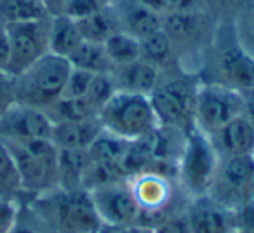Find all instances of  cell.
Here are the masks:
<instances>
[{"label": "cell", "instance_id": "cell-4", "mask_svg": "<svg viewBox=\"0 0 254 233\" xmlns=\"http://www.w3.org/2000/svg\"><path fill=\"white\" fill-rule=\"evenodd\" d=\"M218 21L207 11L171 12L162 16V32L171 40L180 64L197 73L214 40Z\"/></svg>", "mask_w": 254, "mask_h": 233}, {"label": "cell", "instance_id": "cell-16", "mask_svg": "<svg viewBox=\"0 0 254 233\" xmlns=\"http://www.w3.org/2000/svg\"><path fill=\"white\" fill-rule=\"evenodd\" d=\"M207 138L218 159L251 157L254 150V125L246 115H240Z\"/></svg>", "mask_w": 254, "mask_h": 233}, {"label": "cell", "instance_id": "cell-33", "mask_svg": "<svg viewBox=\"0 0 254 233\" xmlns=\"http://www.w3.org/2000/svg\"><path fill=\"white\" fill-rule=\"evenodd\" d=\"M235 28H237V33H239L240 40H242V44L254 56V2H253V5H249V7L237 18Z\"/></svg>", "mask_w": 254, "mask_h": 233}, {"label": "cell", "instance_id": "cell-38", "mask_svg": "<svg viewBox=\"0 0 254 233\" xmlns=\"http://www.w3.org/2000/svg\"><path fill=\"white\" fill-rule=\"evenodd\" d=\"M108 233H157L152 226L141 225V223H134V225L129 226H122V228H115V230H106Z\"/></svg>", "mask_w": 254, "mask_h": 233}, {"label": "cell", "instance_id": "cell-35", "mask_svg": "<svg viewBox=\"0 0 254 233\" xmlns=\"http://www.w3.org/2000/svg\"><path fill=\"white\" fill-rule=\"evenodd\" d=\"M19 214V205L11 198H0V233H11Z\"/></svg>", "mask_w": 254, "mask_h": 233}, {"label": "cell", "instance_id": "cell-30", "mask_svg": "<svg viewBox=\"0 0 254 233\" xmlns=\"http://www.w3.org/2000/svg\"><path fill=\"white\" fill-rule=\"evenodd\" d=\"M152 11L159 12L160 16L171 12H190V11H207L205 0H141Z\"/></svg>", "mask_w": 254, "mask_h": 233}, {"label": "cell", "instance_id": "cell-7", "mask_svg": "<svg viewBox=\"0 0 254 233\" xmlns=\"http://www.w3.org/2000/svg\"><path fill=\"white\" fill-rule=\"evenodd\" d=\"M129 184L139 209L138 223L152 228L169 216L183 212L190 200L176 179L157 173H139L129 177Z\"/></svg>", "mask_w": 254, "mask_h": 233}, {"label": "cell", "instance_id": "cell-22", "mask_svg": "<svg viewBox=\"0 0 254 233\" xmlns=\"http://www.w3.org/2000/svg\"><path fill=\"white\" fill-rule=\"evenodd\" d=\"M139 59L155 66L159 71L181 66L173 44H171V40L167 39V35L162 30L139 40Z\"/></svg>", "mask_w": 254, "mask_h": 233}, {"label": "cell", "instance_id": "cell-24", "mask_svg": "<svg viewBox=\"0 0 254 233\" xmlns=\"http://www.w3.org/2000/svg\"><path fill=\"white\" fill-rule=\"evenodd\" d=\"M71 68L89 71L92 75H110L113 71V64L103 44L82 42L78 49L68 58Z\"/></svg>", "mask_w": 254, "mask_h": 233}, {"label": "cell", "instance_id": "cell-32", "mask_svg": "<svg viewBox=\"0 0 254 233\" xmlns=\"http://www.w3.org/2000/svg\"><path fill=\"white\" fill-rule=\"evenodd\" d=\"M92 78H94V75L89 73V71L71 68L66 84H64V91H63V96H61V98H66V99L84 98V96L87 94L89 87H91Z\"/></svg>", "mask_w": 254, "mask_h": 233}, {"label": "cell", "instance_id": "cell-40", "mask_svg": "<svg viewBox=\"0 0 254 233\" xmlns=\"http://www.w3.org/2000/svg\"><path fill=\"white\" fill-rule=\"evenodd\" d=\"M242 99H244V115H246L254 125V87L244 92Z\"/></svg>", "mask_w": 254, "mask_h": 233}, {"label": "cell", "instance_id": "cell-37", "mask_svg": "<svg viewBox=\"0 0 254 233\" xmlns=\"http://www.w3.org/2000/svg\"><path fill=\"white\" fill-rule=\"evenodd\" d=\"M68 2H70V0H42L44 9H46V12H47V16H49V18L64 14Z\"/></svg>", "mask_w": 254, "mask_h": 233}, {"label": "cell", "instance_id": "cell-45", "mask_svg": "<svg viewBox=\"0 0 254 233\" xmlns=\"http://www.w3.org/2000/svg\"><path fill=\"white\" fill-rule=\"evenodd\" d=\"M0 28H2V26H0Z\"/></svg>", "mask_w": 254, "mask_h": 233}, {"label": "cell", "instance_id": "cell-3", "mask_svg": "<svg viewBox=\"0 0 254 233\" xmlns=\"http://www.w3.org/2000/svg\"><path fill=\"white\" fill-rule=\"evenodd\" d=\"M28 205L47 223L54 233H99L105 230L84 188H54L28 198Z\"/></svg>", "mask_w": 254, "mask_h": 233}, {"label": "cell", "instance_id": "cell-44", "mask_svg": "<svg viewBox=\"0 0 254 233\" xmlns=\"http://www.w3.org/2000/svg\"><path fill=\"white\" fill-rule=\"evenodd\" d=\"M99 233H108V232H106V230H103V232H99Z\"/></svg>", "mask_w": 254, "mask_h": 233}, {"label": "cell", "instance_id": "cell-19", "mask_svg": "<svg viewBox=\"0 0 254 233\" xmlns=\"http://www.w3.org/2000/svg\"><path fill=\"white\" fill-rule=\"evenodd\" d=\"M117 92H129V94L150 96L159 82L160 71L155 66L143 59L115 66L110 73Z\"/></svg>", "mask_w": 254, "mask_h": 233}, {"label": "cell", "instance_id": "cell-20", "mask_svg": "<svg viewBox=\"0 0 254 233\" xmlns=\"http://www.w3.org/2000/svg\"><path fill=\"white\" fill-rule=\"evenodd\" d=\"M89 166V150H58V186L66 190L84 188Z\"/></svg>", "mask_w": 254, "mask_h": 233}, {"label": "cell", "instance_id": "cell-31", "mask_svg": "<svg viewBox=\"0 0 254 233\" xmlns=\"http://www.w3.org/2000/svg\"><path fill=\"white\" fill-rule=\"evenodd\" d=\"M11 233H54V232L47 226V223L26 204L25 207H19L18 219H16V225H14V228L11 230Z\"/></svg>", "mask_w": 254, "mask_h": 233}, {"label": "cell", "instance_id": "cell-1", "mask_svg": "<svg viewBox=\"0 0 254 233\" xmlns=\"http://www.w3.org/2000/svg\"><path fill=\"white\" fill-rule=\"evenodd\" d=\"M197 75L204 84L228 87L240 94L254 87V56L240 40L235 21L218 23Z\"/></svg>", "mask_w": 254, "mask_h": 233}, {"label": "cell", "instance_id": "cell-43", "mask_svg": "<svg viewBox=\"0 0 254 233\" xmlns=\"http://www.w3.org/2000/svg\"><path fill=\"white\" fill-rule=\"evenodd\" d=\"M251 159H253V162H254V150H253V153H251Z\"/></svg>", "mask_w": 254, "mask_h": 233}, {"label": "cell", "instance_id": "cell-42", "mask_svg": "<svg viewBox=\"0 0 254 233\" xmlns=\"http://www.w3.org/2000/svg\"><path fill=\"white\" fill-rule=\"evenodd\" d=\"M251 198L254 200V181H253V186H251Z\"/></svg>", "mask_w": 254, "mask_h": 233}, {"label": "cell", "instance_id": "cell-5", "mask_svg": "<svg viewBox=\"0 0 254 233\" xmlns=\"http://www.w3.org/2000/svg\"><path fill=\"white\" fill-rule=\"evenodd\" d=\"M70 71L71 64L66 58L47 53L23 73L14 77L16 103L46 112L61 99Z\"/></svg>", "mask_w": 254, "mask_h": 233}, {"label": "cell", "instance_id": "cell-25", "mask_svg": "<svg viewBox=\"0 0 254 233\" xmlns=\"http://www.w3.org/2000/svg\"><path fill=\"white\" fill-rule=\"evenodd\" d=\"M49 18L42 0H0V26Z\"/></svg>", "mask_w": 254, "mask_h": 233}, {"label": "cell", "instance_id": "cell-9", "mask_svg": "<svg viewBox=\"0 0 254 233\" xmlns=\"http://www.w3.org/2000/svg\"><path fill=\"white\" fill-rule=\"evenodd\" d=\"M219 159L207 136L197 129L187 136L178 160V183L188 197L207 195Z\"/></svg>", "mask_w": 254, "mask_h": 233}, {"label": "cell", "instance_id": "cell-15", "mask_svg": "<svg viewBox=\"0 0 254 233\" xmlns=\"http://www.w3.org/2000/svg\"><path fill=\"white\" fill-rule=\"evenodd\" d=\"M190 233H237V212L212 200L209 195H198L188 200L185 209Z\"/></svg>", "mask_w": 254, "mask_h": 233}, {"label": "cell", "instance_id": "cell-13", "mask_svg": "<svg viewBox=\"0 0 254 233\" xmlns=\"http://www.w3.org/2000/svg\"><path fill=\"white\" fill-rule=\"evenodd\" d=\"M89 193L105 230L122 228L139 221V209L129 179L105 184Z\"/></svg>", "mask_w": 254, "mask_h": 233}, {"label": "cell", "instance_id": "cell-14", "mask_svg": "<svg viewBox=\"0 0 254 233\" xmlns=\"http://www.w3.org/2000/svg\"><path fill=\"white\" fill-rule=\"evenodd\" d=\"M53 122L44 110L14 103L0 115L2 141H32L51 139Z\"/></svg>", "mask_w": 254, "mask_h": 233}, {"label": "cell", "instance_id": "cell-23", "mask_svg": "<svg viewBox=\"0 0 254 233\" xmlns=\"http://www.w3.org/2000/svg\"><path fill=\"white\" fill-rule=\"evenodd\" d=\"M78 30L82 33V39L85 42H94V44H105L113 33L119 32V21L113 12L112 5L99 9L98 12L87 16L84 19L77 21Z\"/></svg>", "mask_w": 254, "mask_h": 233}, {"label": "cell", "instance_id": "cell-34", "mask_svg": "<svg viewBox=\"0 0 254 233\" xmlns=\"http://www.w3.org/2000/svg\"><path fill=\"white\" fill-rule=\"evenodd\" d=\"M103 7H106V5L101 4L99 0H70L66 5V11H64V16L78 21V19H84L87 16L94 14Z\"/></svg>", "mask_w": 254, "mask_h": 233}, {"label": "cell", "instance_id": "cell-18", "mask_svg": "<svg viewBox=\"0 0 254 233\" xmlns=\"http://www.w3.org/2000/svg\"><path fill=\"white\" fill-rule=\"evenodd\" d=\"M103 132L99 116L84 120H66L53 124L51 141L58 150H89Z\"/></svg>", "mask_w": 254, "mask_h": 233}, {"label": "cell", "instance_id": "cell-6", "mask_svg": "<svg viewBox=\"0 0 254 233\" xmlns=\"http://www.w3.org/2000/svg\"><path fill=\"white\" fill-rule=\"evenodd\" d=\"M14 160L23 197H37L58 188V148L51 139L4 141Z\"/></svg>", "mask_w": 254, "mask_h": 233}, {"label": "cell", "instance_id": "cell-39", "mask_svg": "<svg viewBox=\"0 0 254 233\" xmlns=\"http://www.w3.org/2000/svg\"><path fill=\"white\" fill-rule=\"evenodd\" d=\"M9 61V42L4 28H0V71L5 73V66Z\"/></svg>", "mask_w": 254, "mask_h": 233}, {"label": "cell", "instance_id": "cell-12", "mask_svg": "<svg viewBox=\"0 0 254 233\" xmlns=\"http://www.w3.org/2000/svg\"><path fill=\"white\" fill-rule=\"evenodd\" d=\"M244 115L242 94L214 84H200L195 108V129L211 136L237 116Z\"/></svg>", "mask_w": 254, "mask_h": 233}, {"label": "cell", "instance_id": "cell-41", "mask_svg": "<svg viewBox=\"0 0 254 233\" xmlns=\"http://www.w3.org/2000/svg\"><path fill=\"white\" fill-rule=\"evenodd\" d=\"M99 2H101V4H105V5H112L115 0H99Z\"/></svg>", "mask_w": 254, "mask_h": 233}, {"label": "cell", "instance_id": "cell-36", "mask_svg": "<svg viewBox=\"0 0 254 233\" xmlns=\"http://www.w3.org/2000/svg\"><path fill=\"white\" fill-rule=\"evenodd\" d=\"M237 212V225L239 230L247 233H254V200H247Z\"/></svg>", "mask_w": 254, "mask_h": 233}, {"label": "cell", "instance_id": "cell-26", "mask_svg": "<svg viewBox=\"0 0 254 233\" xmlns=\"http://www.w3.org/2000/svg\"><path fill=\"white\" fill-rule=\"evenodd\" d=\"M129 145H131V141H126V139L119 138V136H113L110 132L103 131L96 138V141L89 146V155H91V160H94V162L113 164V166L122 167L124 157H126L127 150H129Z\"/></svg>", "mask_w": 254, "mask_h": 233}, {"label": "cell", "instance_id": "cell-29", "mask_svg": "<svg viewBox=\"0 0 254 233\" xmlns=\"http://www.w3.org/2000/svg\"><path fill=\"white\" fill-rule=\"evenodd\" d=\"M253 2L254 0H205V9L218 23L237 21Z\"/></svg>", "mask_w": 254, "mask_h": 233}, {"label": "cell", "instance_id": "cell-2", "mask_svg": "<svg viewBox=\"0 0 254 233\" xmlns=\"http://www.w3.org/2000/svg\"><path fill=\"white\" fill-rule=\"evenodd\" d=\"M200 84V77L183 66L160 71L159 82L148 96L160 127L174 129L183 134L195 131V108Z\"/></svg>", "mask_w": 254, "mask_h": 233}, {"label": "cell", "instance_id": "cell-27", "mask_svg": "<svg viewBox=\"0 0 254 233\" xmlns=\"http://www.w3.org/2000/svg\"><path fill=\"white\" fill-rule=\"evenodd\" d=\"M103 46H105V51L112 61L113 68L139 59V40L131 37L129 33L122 32V30L113 33Z\"/></svg>", "mask_w": 254, "mask_h": 233}, {"label": "cell", "instance_id": "cell-11", "mask_svg": "<svg viewBox=\"0 0 254 233\" xmlns=\"http://www.w3.org/2000/svg\"><path fill=\"white\" fill-rule=\"evenodd\" d=\"M254 181V162L251 157L219 159L207 195L218 204L239 211L251 200V186Z\"/></svg>", "mask_w": 254, "mask_h": 233}, {"label": "cell", "instance_id": "cell-8", "mask_svg": "<svg viewBox=\"0 0 254 233\" xmlns=\"http://www.w3.org/2000/svg\"><path fill=\"white\" fill-rule=\"evenodd\" d=\"M103 131L126 141H138L146 138L159 127L148 96L115 92L99 112Z\"/></svg>", "mask_w": 254, "mask_h": 233}, {"label": "cell", "instance_id": "cell-21", "mask_svg": "<svg viewBox=\"0 0 254 233\" xmlns=\"http://www.w3.org/2000/svg\"><path fill=\"white\" fill-rule=\"evenodd\" d=\"M84 42L75 19L68 16H53L49 23V53L61 58H70Z\"/></svg>", "mask_w": 254, "mask_h": 233}, {"label": "cell", "instance_id": "cell-17", "mask_svg": "<svg viewBox=\"0 0 254 233\" xmlns=\"http://www.w3.org/2000/svg\"><path fill=\"white\" fill-rule=\"evenodd\" d=\"M112 9L119 28L138 40L162 30V16L152 11L141 0H115Z\"/></svg>", "mask_w": 254, "mask_h": 233}, {"label": "cell", "instance_id": "cell-28", "mask_svg": "<svg viewBox=\"0 0 254 233\" xmlns=\"http://www.w3.org/2000/svg\"><path fill=\"white\" fill-rule=\"evenodd\" d=\"M21 197L23 190L14 160H12L5 143L0 139V198H11V200L18 202Z\"/></svg>", "mask_w": 254, "mask_h": 233}, {"label": "cell", "instance_id": "cell-10", "mask_svg": "<svg viewBox=\"0 0 254 233\" xmlns=\"http://www.w3.org/2000/svg\"><path fill=\"white\" fill-rule=\"evenodd\" d=\"M49 23L51 18H42L2 26L9 42V61L5 66L9 77H18L49 53Z\"/></svg>", "mask_w": 254, "mask_h": 233}]
</instances>
